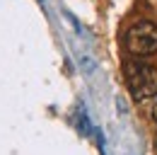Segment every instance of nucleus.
Listing matches in <instances>:
<instances>
[{
  "label": "nucleus",
  "mask_w": 157,
  "mask_h": 155,
  "mask_svg": "<svg viewBox=\"0 0 157 155\" xmlns=\"http://www.w3.org/2000/svg\"><path fill=\"white\" fill-rule=\"evenodd\" d=\"M123 46L131 56H150L157 51V27L147 19H140L136 24L128 27L126 37H123Z\"/></svg>",
  "instance_id": "nucleus-2"
},
{
  "label": "nucleus",
  "mask_w": 157,
  "mask_h": 155,
  "mask_svg": "<svg viewBox=\"0 0 157 155\" xmlns=\"http://www.w3.org/2000/svg\"><path fill=\"white\" fill-rule=\"evenodd\" d=\"M155 143H157V138H155Z\"/></svg>",
  "instance_id": "nucleus-4"
},
{
  "label": "nucleus",
  "mask_w": 157,
  "mask_h": 155,
  "mask_svg": "<svg viewBox=\"0 0 157 155\" xmlns=\"http://www.w3.org/2000/svg\"><path fill=\"white\" fill-rule=\"evenodd\" d=\"M126 85L136 102H145L157 97V68L145 61H128L126 68Z\"/></svg>",
  "instance_id": "nucleus-1"
},
{
  "label": "nucleus",
  "mask_w": 157,
  "mask_h": 155,
  "mask_svg": "<svg viewBox=\"0 0 157 155\" xmlns=\"http://www.w3.org/2000/svg\"><path fill=\"white\" fill-rule=\"evenodd\" d=\"M152 119L157 121V99H155V104H152Z\"/></svg>",
  "instance_id": "nucleus-3"
}]
</instances>
